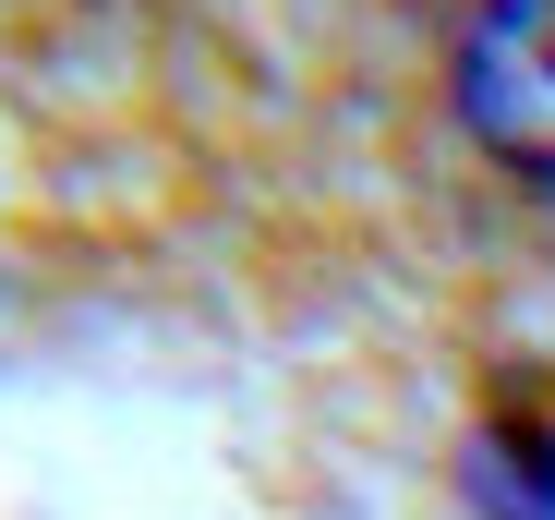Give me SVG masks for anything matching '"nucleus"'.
<instances>
[{
	"label": "nucleus",
	"instance_id": "f257e3e1",
	"mask_svg": "<svg viewBox=\"0 0 555 520\" xmlns=\"http://www.w3.org/2000/svg\"><path fill=\"white\" fill-rule=\"evenodd\" d=\"M447 110L507 182L555 194V0H472L447 49Z\"/></svg>",
	"mask_w": 555,
	"mask_h": 520
},
{
	"label": "nucleus",
	"instance_id": "f03ea898",
	"mask_svg": "<svg viewBox=\"0 0 555 520\" xmlns=\"http://www.w3.org/2000/svg\"><path fill=\"white\" fill-rule=\"evenodd\" d=\"M472 496L495 520H555V436H531L519 411H495L472 436Z\"/></svg>",
	"mask_w": 555,
	"mask_h": 520
}]
</instances>
